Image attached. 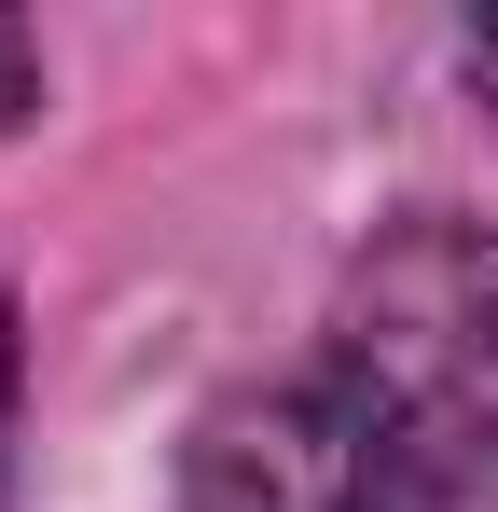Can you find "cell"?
<instances>
[{"mask_svg": "<svg viewBox=\"0 0 498 512\" xmlns=\"http://www.w3.org/2000/svg\"><path fill=\"white\" fill-rule=\"evenodd\" d=\"M305 402L332 416L374 512L498 499V236L415 208L332 277Z\"/></svg>", "mask_w": 498, "mask_h": 512, "instance_id": "6da1fadb", "label": "cell"}, {"mask_svg": "<svg viewBox=\"0 0 498 512\" xmlns=\"http://www.w3.org/2000/svg\"><path fill=\"white\" fill-rule=\"evenodd\" d=\"M28 111H42V42L0 14V125H28Z\"/></svg>", "mask_w": 498, "mask_h": 512, "instance_id": "7a4b0ae2", "label": "cell"}, {"mask_svg": "<svg viewBox=\"0 0 498 512\" xmlns=\"http://www.w3.org/2000/svg\"><path fill=\"white\" fill-rule=\"evenodd\" d=\"M457 70H471V97H485V111H498V14H485V28H471V42H457Z\"/></svg>", "mask_w": 498, "mask_h": 512, "instance_id": "3957f363", "label": "cell"}]
</instances>
